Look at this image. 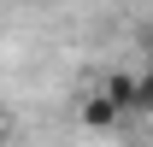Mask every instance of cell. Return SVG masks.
<instances>
[{
	"label": "cell",
	"instance_id": "cell-1",
	"mask_svg": "<svg viewBox=\"0 0 153 147\" xmlns=\"http://www.w3.org/2000/svg\"><path fill=\"white\" fill-rule=\"evenodd\" d=\"M118 118H124V112L112 106V94H88V100H82V124L88 129H112Z\"/></svg>",
	"mask_w": 153,
	"mask_h": 147
},
{
	"label": "cell",
	"instance_id": "cell-2",
	"mask_svg": "<svg viewBox=\"0 0 153 147\" xmlns=\"http://www.w3.org/2000/svg\"><path fill=\"white\" fill-rule=\"evenodd\" d=\"M106 94H112L118 112H135V76H112V82H106Z\"/></svg>",
	"mask_w": 153,
	"mask_h": 147
},
{
	"label": "cell",
	"instance_id": "cell-3",
	"mask_svg": "<svg viewBox=\"0 0 153 147\" xmlns=\"http://www.w3.org/2000/svg\"><path fill=\"white\" fill-rule=\"evenodd\" d=\"M135 112H153V65L135 76Z\"/></svg>",
	"mask_w": 153,
	"mask_h": 147
},
{
	"label": "cell",
	"instance_id": "cell-4",
	"mask_svg": "<svg viewBox=\"0 0 153 147\" xmlns=\"http://www.w3.org/2000/svg\"><path fill=\"white\" fill-rule=\"evenodd\" d=\"M0 141H6V124H0Z\"/></svg>",
	"mask_w": 153,
	"mask_h": 147
}]
</instances>
